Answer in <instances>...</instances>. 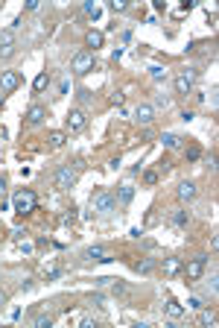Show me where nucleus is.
I'll return each instance as SVG.
<instances>
[{
	"label": "nucleus",
	"instance_id": "f8f14e48",
	"mask_svg": "<svg viewBox=\"0 0 219 328\" xmlns=\"http://www.w3.org/2000/svg\"><path fill=\"white\" fill-rule=\"evenodd\" d=\"M196 194H199V191H196V185H193V182H181V185H179V199H181V202L196 199Z\"/></svg>",
	"mask_w": 219,
	"mask_h": 328
},
{
	"label": "nucleus",
	"instance_id": "7c9ffc66",
	"mask_svg": "<svg viewBox=\"0 0 219 328\" xmlns=\"http://www.w3.org/2000/svg\"><path fill=\"white\" fill-rule=\"evenodd\" d=\"M108 100H111L114 106H123V103H126V94H117V91H114V94H111Z\"/></svg>",
	"mask_w": 219,
	"mask_h": 328
},
{
	"label": "nucleus",
	"instance_id": "4be33fe9",
	"mask_svg": "<svg viewBox=\"0 0 219 328\" xmlns=\"http://www.w3.org/2000/svg\"><path fill=\"white\" fill-rule=\"evenodd\" d=\"M149 76H152V79H155V82H161V79H164V76H167V70H164V67H161V65H152V67H149Z\"/></svg>",
	"mask_w": 219,
	"mask_h": 328
},
{
	"label": "nucleus",
	"instance_id": "f257e3e1",
	"mask_svg": "<svg viewBox=\"0 0 219 328\" xmlns=\"http://www.w3.org/2000/svg\"><path fill=\"white\" fill-rule=\"evenodd\" d=\"M35 205H38V197H35V191H29V188L18 191V194L12 197V208H15V214H20V217L32 214V211H35Z\"/></svg>",
	"mask_w": 219,
	"mask_h": 328
},
{
	"label": "nucleus",
	"instance_id": "423d86ee",
	"mask_svg": "<svg viewBox=\"0 0 219 328\" xmlns=\"http://www.w3.org/2000/svg\"><path fill=\"white\" fill-rule=\"evenodd\" d=\"M20 82H23V79H20L18 70H3V73H0V88H3V91H18Z\"/></svg>",
	"mask_w": 219,
	"mask_h": 328
},
{
	"label": "nucleus",
	"instance_id": "b1692460",
	"mask_svg": "<svg viewBox=\"0 0 219 328\" xmlns=\"http://www.w3.org/2000/svg\"><path fill=\"white\" fill-rule=\"evenodd\" d=\"M173 223L176 226H187V211H176L173 214Z\"/></svg>",
	"mask_w": 219,
	"mask_h": 328
},
{
	"label": "nucleus",
	"instance_id": "f3484780",
	"mask_svg": "<svg viewBox=\"0 0 219 328\" xmlns=\"http://www.w3.org/2000/svg\"><path fill=\"white\" fill-rule=\"evenodd\" d=\"M161 144H164L167 150H176V147L181 144V138H179L176 132H164V135H161Z\"/></svg>",
	"mask_w": 219,
	"mask_h": 328
},
{
	"label": "nucleus",
	"instance_id": "5701e85b",
	"mask_svg": "<svg viewBox=\"0 0 219 328\" xmlns=\"http://www.w3.org/2000/svg\"><path fill=\"white\" fill-rule=\"evenodd\" d=\"M108 6H111V12H126V9H129V3H126V0H111Z\"/></svg>",
	"mask_w": 219,
	"mask_h": 328
},
{
	"label": "nucleus",
	"instance_id": "c756f323",
	"mask_svg": "<svg viewBox=\"0 0 219 328\" xmlns=\"http://www.w3.org/2000/svg\"><path fill=\"white\" fill-rule=\"evenodd\" d=\"M187 158H190V161H199V158H202V150H199V147H190V150H187Z\"/></svg>",
	"mask_w": 219,
	"mask_h": 328
},
{
	"label": "nucleus",
	"instance_id": "412c9836",
	"mask_svg": "<svg viewBox=\"0 0 219 328\" xmlns=\"http://www.w3.org/2000/svg\"><path fill=\"white\" fill-rule=\"evenodd\" d=\"M199 311H202V314H199V323H202V326H214V323H217V314H214V311H205V308H199Z\"/></svg>",
	"mask_w": 219,
	"mask_h": 328
},
{
	"label": "nucleus",
	"instance_id": "f704fd0d",
	"mask_svg": "<svg viewBox=\"0 0 219 328\" xmlns=\"http://www.w3.org/2000/svg\"><path fill=\"white\" fill-rule=\"evenodd\" d=\"M6 302H9V293H6V290H0V308H3Z\"/></svg>",
	"mask_w": 219,
	"mask_h": 328
},
{
	"label": "nucleus",
	"instance_id": "473e14b6",
	"mask_svg": "<svg viewBox=\"0 0 219 328\" xmlns=\"http://www.w3.org/2000/svg\"><path fill=\"white\" fill-rule=\"evenodd\" d=\"M18 246H20L23 252H32V246H35V243H29V241H18Z\"/></svg>",
	"mask_w": 219,
	"mask_h": 328
},
{
	"label": "nucleus",
	"instance_id": "0eeeda50",
	"mask_svg": "<svg viewBox=\"0 0 219 328\" xmlns=\"http://www.w3.org/2000/svg\"><path fill=\"white\" fill-rule=\"evenodd\" d=\"M205 264H208V255H196V258H190L187 261V279H202V273H205Z\"/></svg>",
	"mask_w": 219,
	"mask_h": 328
},
{
	"label": "nucleus",
	"instance_id": "c85d7f7f",
	"mask_svg": "<svg viewBox=\"0 0 219 328\" xmlns=\"http://www.w3.org/2000/svg\"><path fill=\"white\" fill-rule=\"evenodd\" d=\"M85 15H91V18H100V6H94V3H85Z\"/></svg>",
	"mask_w": 219,
	"mask_h": 328
},
{
	"label": "nucleus",
	"instance_id": "393cba45",
	"mask_svg": "<svg viewBox=\"0 0 219 328\" xmlns=\"http://www.w3.org/2000/svg\"><path fill=\"white\" fill-rule=\"evenodd\" d=\"M143 182H146V185H158V173H155V170H146V173H143Z\"/></svg>",
	"mask_w": 219,
	"mask_h": 328
},
{
	"label": "nucleus",
	"instance_id": "1a4fd4ad",
	"mask_svg": "<svg viewBox=\"0 0 219 328\" xmlns=\"http://www.w3.org/2000/svg\"><path fill=\"white\" fill-rule=\"evenodd\" d=\"M135 120H138V123H143V126H146V123H152V120H155V106L140 103V106L135 109Z\"/></svg>",
	"mask_w": 219,
	"mask_h": 328
},
{
	"label": "nucleus",
	"instance_id": "72a5a7b5",
	"mask_svg": "<svg viewBox=\"0 0 219 328\" xmlns=\"http://www.w3.org/2000/svg\"><path fill=\"white\" fill-rule=\"evenodd\" d=\"M155 103H158V106H164V109H167V106H170V100H167V97H164V94H158V97H155Z\"/></svg>",
	"mask_w": 219,
	"mask_h": 328
},
{
	"label": "nucleus",
	"instance_id": "2f4dec72",
	"mask_svg": "<svg viewBox=\"0 0 219 328\" xmlns=\"http://www.w3.org/2000/svg\"><path fill=\"white\" fill-rule=\"evenodd\" d=\"M187 305H190L193 311H199V308H205V302H202L199 296H193V299H187Z\"/></svg>",
	"mask_w": 219,
	"mask_h": 328
},
{
	"label": "nucleus",
	"instance_id": "e433bc0d",
	"mask_svg": "<svg viewBox=\"0 0 219 328\" xmlns=\"http://www.w3.org/2000/svg\"><path fill=\"white\" fill-rule=\"evenodd\" d=\"M0 109H3V94H0Z\"/></svg>",
	"mask_w": 219,
	"mask_h": 328
},
{
	"label": "nucleus",
	"instance_id": "20e7f679",
	"mask_svg": "<svg viewBox=\"0 0 219 328\" xmlns=\"http://www.w3.org/2000/svg\"><path fill=\"white\" fill-rule=\"evenodd\" d=\"M94 211H100V214H108V211H114L117 208V197H111L108 191H100L97 197H94Z\"/></svg>",
	"mask_w": 219,
	"mask_h": 328
},
{
	"label": "nucleus",
	"instance_id": "c9c22d12",
	"mask_svg": "<svg viewBox=\"0 0 219 328\" xmlns=\"http://www.w3.org/2000/svg\"><path fill=\"white\" fill-rule=\"evenodd\" d=\"M6 191V176H0V194Z\"/></svg>",
	"mask_w": 219,
	"mask_h": 328
},
{
	"label": "nucleus",
	"instance_id": "a211bd4d",
	"mask_svg": "<svg viewBox=\"0 0 219 328\" xmlns=\"http://www.w3.org/2000/svg\"><path fill=\"white\" fill-rule=\"evenodd\" d=\"M47 141H50V147H61V144L67 141V132L56 129V132H50V135H47Z\"/></svg>",
	"mask_w": 219,
	"mask_h": 328
},
{
	"label": "nucleus",
	"instance_id": "6e6552de",
	"mask_svg": "<svg viewBox=\"0 0 219 328\" xmlns=\"http://www.w3.org/2000/svg\"><path fill=\"white\" fill-rule=\"evenodd\" d=\"M15 53V32L12 29H3L0 32V59H9Z\"/></svg>",
	"mask_w": 219,
	"mask_h": 328
},
{
	"label": "nucleus",
	"instance_id": "dca6fc26",
	"mask_svg": "<svg viewBox=\"0 0 219 328\" xmlns=\"http://www.w3.org/2000/svg\"><path fill=\"white\" fill-rule=\"evenodd\" d=\"M167 314H170L173 320H179V317L184 314V305H181L179 299H167Z\"/></svg>",
	"mask_w": 219,
	"mask_h": 328
},
{
	"label": "nucleus",
	"instance_id": "2eb2a0df",
	"mask_svg": "<svg viewBox=\"0 0 219 328\" xmlns=\"http://www.w3.org/2000/svg\"><path fill=\"white\" fill-rule=\"evenodd\" d=\"M176 94H184V97H187V94H193V82H190L184 73H179V76H176Z\"/></svg>",
	"mask_w": 219,
	"mask_h": 328
},
{
	"label": "nucleus",
	"instance_id": "cd10ccee",
	"mask_svg": "<svg viewBox=\"0 0 219 328\" xmlns=\"http://www.w3.org/2000/svg\"><path fill=\"white\" fill-rule=\"evenodd\" d=\"M50 326H53L50 317H35V328H50Z\"/></svg>",
	"mask_w": 219,
	"mask_h": 328
},
{
	"label": "nucleus",
	"instance_id": "9b49d317",
	"mask_svg": "<svg viewBox=\"0 0 219 328\" xmlns=\"http://www.w3.org/2000/svg\"><path fill=\"white\" fill-rule=\"evenodd\" d=\"M44 117H47V109H44V106H38V103H35V106H29V109H26V123H29V126L44 123Z\"/></svg>",
	"mask_w": 219,
	"mask_h": 328
},
{
	"label": "nucleus",
	"instance_id": "9d476101",
	"mask_svg": "<svg viewBox=\"0 0 219 328\" xmlns=\"http://www.w3.org/2000/svg\"><path fill=\"white\" fill-rule=\"evenodd\" d=\"M82 258H85V261H100V264H105V261H111V255H108V249H102V246H88V249L82 252Z\"/></svg>",
	"mask_w": 219,
	"mask_h": 328
},
{
	"label": "nucleus",
	"instance_id": "4468645a",
	"mask_svg": "<svg viewBox=\"0 0 219 328\" xmlns=\"http://www.w3.org/2000/svg\"><path fill=\"white\" fill-rule=\"evenodd\" d=\"M85 44H88V47H94V50H100V47L105 44V35H102L100 29H91V32L85 35Z\"/></svg>",
	"mask_w": 219,
	"mask_h": 328
},
{
	"label": "nucleus",
	"instance_id": "f03ea898",
	"mask_svg": "<svg viewBox=\"0 0 219 328\" xmlns=\"http://www.w3.org/2000/svg\"><path fill=\"white\" fill-rule=\"evenodd\" d=\"M70 70H73L76 76H85V73H91V70H94V53H88V50L76 53V56L70 59Z\"/></svg>",
	"mask_w": 219,
	"mask_h": 328
},
{
	"label": "nucleus",
	"instance_id": "a878e982",
	"mask_svg": "<svg viewBox=\"0 0 219 328\" xmlns=\"http://www.w3.org/2000/svg\"><path fill=\"white\" fill-rule=\"evenodd\" d=\"M152 267H155V264H152L149 258H146V261H140V264H135V270H138V273H149Z\"/></svg>",
	"mask_w": 219,
	"mask_h": 328
},
{
	"label": "nucleus",
	"instance_id": "aec40b11",
	"mask_svg": "<svg viewBox=\"0 0 219 328\" xmlns=\"http://www.w3.org/2000/svg\"><path fill=\"white\" fill-rule=\"evenodd\" d=\"M117 199H120V205H129V202L135 199V188H129V185H126V188L120 191V197H117Z\"/></svg>",
	"mask_w": 219,
	"mask_h": 328
},
{
	"label": "nucleus",
	"instance_id": "39448f33",
	"mask_svg": "<svg viewBox=\"0 0 219 328\" xmlns=\"http://www.w3.org/2000/svg\"><path fill=\"white\" fill-rule=\"evenodd\" d=\"M64 120H67V129L70 132H82L85 123H88V114H85V109H70Z\"/></svg>",
	"mask_w": 219,
	"mask_h": 328
},
{
	"label": "nucleus",
	"instance_id": "bb28decb",
	"mask_svg": "<svg viewBox=\"0 0 219 328\" xmlns=\"http://www.w3.org/2000/svg\"><path fill=\"white\" fill-rule=\"evenodd\" d=\"M91 305H94V308H105V296H102V293H94V296H91Z\"/></svg>",
	"mask_w": 219,
	"mask_h": 328
},
{
	"label": "nucleus",
	"instance_id": "ddd939ff",
	"mask_svg": "<svg viewBox=\"0 0 219 328\" xmlns=\"http://www.w3.org/2000/svg\"><path fill=\"white\" fill-rule=\"evenodd\" d=\"M184 270L181 258H164V276H179Z\"/></svg>",
	"mask_w": 219,
	"mask_h": 328
},
{
	"label": "nucleus",
	"instance_id": "6ab92c4d",
	"mask_svg": "<svg viewBox=\"0 0 219 328\" xmlns=\"http://www.w3.org/2000/svg\"><path fill=\"white\" fill-rule=\"evenodd\" d=\"M47 85H50V76H47V73H38V76L32 79V88H35V91H44Z\"/></svg>",
	"mask_w": 219,
	"mask_h": 328
},
{
	"label": "nucleus",
	"instance_id": "7ed1b4c3",
	"mask_svg": "<svg viewBox=\"0 0 219 328\" xmlns=\"http://www.w3.org/2000/svg\"><path fill=\"white\" fill-rule=\"evenodd\" d=\"M53 182H56V188H59V191H70V188L76 185V170L64 164V167H59V170H56V179H53Z\"/></svg>",
	"mask_w": 219,
	"mask_h": 328
}]
</instances>
